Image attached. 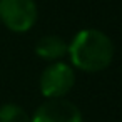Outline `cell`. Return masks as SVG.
Masks as SVG:
<instances>
[{"instance_id": "obj_1", "label": "cell", "mask_w": 122, "mask_h": 122, "mask_svg": "<svg viewBox=\"0 0 122 122\" xmlns=\"http://www.w3.org/2000/svg\"><path fill=\"white\" fill-rule=\"evenodd\" d=\"M67 55L72 67L87 74H94L110 65L114 57V44L102 30L84 29L70 40Z\"/></svg>"}, {"instance_id": "obj_2", "label": "cell", "mask_w": 122, "mask_h": 122, "mask_svg": "<svg viewBox=\"0 0 122 122\" xmlns=\"http://www.w3.org/2000/svg\"><path fill=\"white\" fill-rule=\"evenodd\" d=\"M39 17L34 0H0V22L15 34L30 30Z\"/></svg>"}, {"instance_id": "obj_3", "label": "cell", "mask_w": 122, "mask_h": 122, "mask_svg": "<svg viewBox=\"0 0 122 122\" xmlns=\"http://www.w3.org/2000/svg\"><path fill=\"white\" fill-rule=\"evenodd\" d=\"M40 92L47 99H59L70 92L75 84V72L74 67L57 60L52 62L40 75Z\"/></svg>"}, {"instance_id": "obj_4", "label": "cell", "mask_w": 122, "mask_h": 122, "mask_svg": "<svg viewBox=\"0 0 122 122\" xmlns=\"http://www.w3.org/2000/svg\"><path fill=\"white\" fill-rule=\"evenodd\" d=\"M30 122H82V114L75 104L59 97L40 104Z\"/></svg>"}, {"instance_id": "obj_5", "label": "cell", "mask_w": 122, "mask_h": 122, "mask_svg": "<svg viewBox=\"0 0 122 122\" xmlns=\"http://www.w3.org/2000/svg\"><path fill=\"white\" fill-rule=\"evenodd\" d=\"M67 49L69 44L59 35H44L35 44V54L47 62L62 60L67 55Z\"/></svg>"}, {"instance_id": "obj_6", "label": "cell", "mask_w": 122, "mask_h": 122, "mask_svg": "<svg viewBox=\"0 0 122 122\" xmlns=\"http://www.w3.org/2000/svg\"><path fill=\"white\" fill-rule=\"evenodd\" d=\"M0 122H30V115L17 104H4L0 107Z\"/></svg>"}]
</instances>
